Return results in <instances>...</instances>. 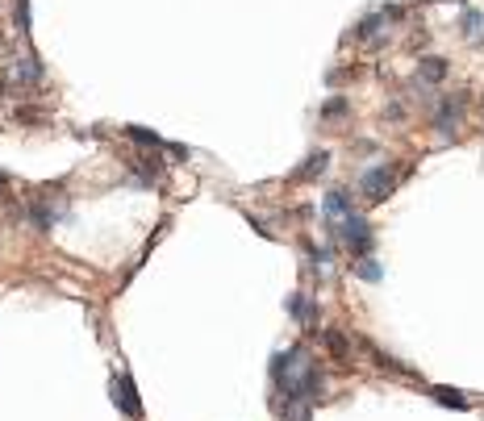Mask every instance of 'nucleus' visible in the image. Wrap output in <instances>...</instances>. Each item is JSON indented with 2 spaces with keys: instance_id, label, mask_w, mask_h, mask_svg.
<instances>
[{
  "instance_id": "obj_1",
  "label": "nucleus",
  "mask_w": 484,
  "mask_h": 421,
  "mask_svg": "<svg viewBox=\"0 0 484 421\" xmlns=\"http://www.w3.org/2000/svg\"><path fill=\"white\" fill-rule=\"evenodd\" d=\"M338 234H343V242H347V251L351 255H368L372 251V225L364 221V217H355V213H347L343 221H338Z\"/></svg>"
},
{
  "instance_id": "obj_2",
  "label": "nucleus",
  "mask_w": 484,
  "mask_h": 421,
  "mask_svg": "<svg viewBox=\"0 0 484 421\" xmlns=\"http://www.w3.org/2000/svg\"><path fill=\"white\" fill-rule=\"evenodd\" d=\"M359 188H364V196H368L372 205L389 200V196H393V188H397V167H372V171L359 180Z\"/></svg>"
},
{
  "instance_id": "obj_3",
  "label": "nucleus",
  "mask_w": 484,
  "mask_h": 421,
  "mask_svg": "<svg viewBox=\"0 0 484 421\" xmlns=\"http://www.w3.org/2000/svg\"><path fill=\"white\" fill-rule=\"evenodd\" d=\"M464 104H468V92H455V96H447V100L439 104L435 125H439V134H443V138H451V134H455V125H460V117H464Z\"/></svg>"
},
{
  "instance_id": "obj_4",
  "label": "nucleus",
  "mask_w": 484,
  "mask_h": 421,
  "mask_svg": "<svg viewBox=\"0 0 484 421\" xmlns=\"http://www.w3.org/2000/svg\"><path fill=\"white\" fill-rule=\"evenodd\" d=\"M418 79H422V84H443V79H447V58H439V54L418 58Z\"/></svg>"
},
{
  "instance_id": "obj_5",
  "label": "nucleus",
  "mask_w": 484,
  "mask_h": 421,
  "mask_svg": "<svg viewBox=\"0 0 484 421\" xmlns=\"http://www.w3.org/2000/svg\"><path fill=\"white\" fill-rule=\"evenodd\" d=\"M130 392H134V380H125V376H121V380H113V397H117L121 413H134V418H138L142 409H138V397H130Z\"/></svg>"
},
{
  "instance_id": "obj_6",
  "label": "nucleus",
  "mask_w": 484,
  "mask_h": 421,
  "mask_svg": "<svg viewBox=\"0 0 484 421\" xmlns=\"http://www.w3.org/2000/svg\"><path fill=\"white\" fill-rule=\"evenodd\" d=\"M125 134H130V142H138V146H150V150H167V142H163L155 129H146V125H125Z\"/></svg>"
},
{
  "instance_id": "obj_7",
  "label": "nucleus",
  "mask_w": 484,
  "mask_h": 421,
  "mask_svg": "<svg viewBox=\"0 0 484 421\" xmlns=\"http://www.w3.org/2000/svg\"><path fill=\"white\" fill-rule=\"evenodd\" d=\"M17 79H21V84H38V79H42V63H38V54H21Z\"/></svg>"
},
{
  "instance_id": "obj_8",
  "label": "nucleus",
  "mask_w": 484,
  "mask_h": 421,
  "mask_svg": "<svg viewBox=\"0 0 484 421\" xmlns=\"http://www.w3.org/2000/svg\"><path fill=\"white\" fill-rule=\"evenodd\" d=\"M347 213H351V200H347V192H338V188H334V192H326V217H338V221H343Z\"/></svg>"
},
{
  "instance_id": "obj_9",
  "label": "nucleus",
  "mask_w": 484,
  "mask_h": 421,
  "mask_svg": "<svg viewBox=\"0 0 484 421\" xmlns=\"http://www.w3.org/2000/svg\"><path fill=\"white\" fill-rule=\"evenodd\" d=\"M326 163H330V154H326V150L309 154V163H305V167H297V180H313V175H322V171H326Z\"/></svg>"
},
{
  "instance_id": "obj_10",
  "label": "nucleus",
  "mask_w": 484,
  "mask_h": 421,
  "mask_svg": "<svg viewBox=\"0 0 484 421\" xmlns=\"http://www.w3.org/2000/svg\"><path fill=\"white\" fill-rule=\"evenodd\" d=\"M460 25H464V38H472V42L484 33V17L476 13V8H468V13L460 17Z\"/></svg>"
},
{
  "instance_id": "obj_11",
  "label": "nucleus",
  "mask_w": 484,
  "mask_h": 421,
  "mask_svg": "<svg viewBox=\"0 0 484 421\" xmlns=\"http://www.w3.org/2000/svg\"><path fill=\"white\" fill-rule=\"evenodd\" d=\"M430 397L439 405H451V409H468V397H460L455 388H430Z\"/></svg>"
},
{
  "instance_id": "obj_12",
  "label": "nucleus",
  "mask_w": 484,
  "mask_h": 421,
  "mask_svg": "<svg viewBox=\"0 0 484 421\" xmlns=\"http://www.w3.org/2000/svg\"><path fill=\"white\" fill-rule=\"evenodd\" d=\"M13 21H17V33H29V4L25 0L13 4Z\"/></svg>"
},
{
  "instance_id": "obj_13",
  "label": "nucleus",
  "mask_w": 484,
  "mask_h": 421,
  "mask_svg": "<svg viewBox=\"0 0 484 421\" xmlns=\"http://www.w3.org/2000/svg\"><path fill=\"white\" fill-rule=\"evenodd\" d=\"M322 117H347V100H343V96L326 100V104H322Z\"/></svg>"
},
{
  "instance_id": "obj_14",
  "label": "nucleus",
  "mask_w": 484,
  "mask_h": 421,
  "mask_svg": "<svg viewBox=\"0 0 484 421\" xmlns=\"http://www.w3.org/2000/svg\"><path fill=\"white\" fill-rule=\"evenodd\" d=\"M326 347H330L334 355H343V359H347V338H343L338 330H330V334H326Z\"/></svg>"
},
{
  "instance_id": "obj_15",
  "label": "nucleus",
  "mask_w": 484,
  "mask_h": 421,
  "mask_svg": "<svg viewBox=\"0 0 484 421\" xmlns=\"http://www.w3.org/2000/svg\"><path fill=\"white\" fill-rule=\"evenodd\" d=\"M355 271H359L364 280H380V267H376V263H368V259H364V263H359Z\"/></svg>"
},
{
  "instance_id": "obj_16",
  "label": "nucleus",
  "mask_w": 484,
  "mask_h": 421,
  "mask_svg": "<svg viewBox=\"0 0 484 421\" xmlns=\"http://www.w3.org/2000/svg\"><path fill=\"white\" fill-rule=\"evenodd\" d=\"M0 184H4V175H0Z\"/></svg>"
}]
</instances>
